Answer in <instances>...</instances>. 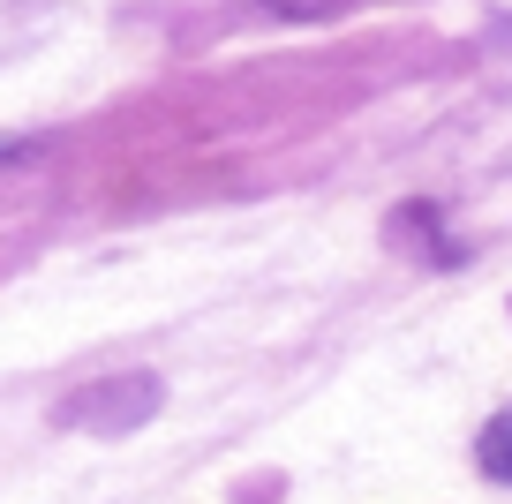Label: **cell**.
Returning <instances> with one entry per match:
<instances>
[{
  "label": "cell",
  "instance_id": "obj_1",
  "mask_svg": "<svg viewBox=\"0 0 512 504\" xmlns=\"http://www.w3.org/2000/svg\"><path fill=\"white\" fill-rule=\"evenodd\" d=\"M159 407V377H121V384H91L61 407L68 429H136L144 414Z\"/></svg>",
  "mask_w": 512,
  "mask_h": 504
},
{
  "label": "cell",
  "instance_id": "obj_2",
  "mask_svg": "<svg viewBox=\"0 0 512 504\" xmlns=\"http://www.w3.org/2000/svg\"><path fill=\"white\" fill-rule=\"evenodd\" d=\"M475 467L512 489V414H490V429L475 437Z\"/></svg>",
  "mask_w": 512,
  "mask_h": 504
}]
</instances>
